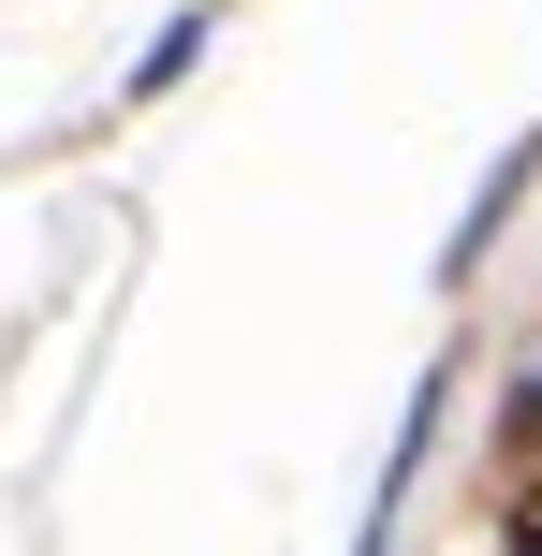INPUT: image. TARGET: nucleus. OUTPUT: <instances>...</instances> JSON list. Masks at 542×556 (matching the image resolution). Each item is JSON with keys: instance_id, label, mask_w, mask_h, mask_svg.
Wrapping results in <instances>:
<instances>
[{"instance_id": "f257e3e1", "label": "nucleus", "mask_w": 542, "mask_h": 556, "mask_svg": "<svg viewBox=\"0 0 542 556\" xmlns=\"http://www.w3.org/2000/svg\"><path fill=\"white\" fill-rule=\"evenodd\" d=\"M528 556H542V542H528Z\"/></svg>"}]
</instances>
